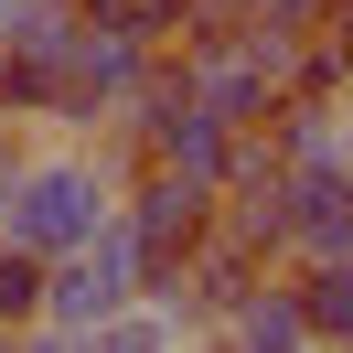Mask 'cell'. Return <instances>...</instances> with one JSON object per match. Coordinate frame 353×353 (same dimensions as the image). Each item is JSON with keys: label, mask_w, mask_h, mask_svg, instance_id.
<instances>
[{"label": "cell", "mask_w": 353, "mask_h": 353, "mask_svg": "<svg viewBox=\"0 0 353 353\" xmlns=\"http://www.w3.org/2000/svg\"><path fill=\"white\" fill-rule=\"evenodd\" d=\"M139 289H161V279H150V246H139L129 214H108L86 246L43 257V310H32V332H43V343H97Z\"/></svg>", "instance_id": "6da1fadb"}, {"label": "cell", "mask_w": 353, "mask_h": 353, "mask_svg": "<svg viewBox=\"0 0 353 353\" xmlns=\"http://www.w3.org/2000/svg\"><path fill=\"white\" fill-rule=\"evenodd\" d=\"M118 193H129V182L108 172V150H43V161H22V182H11V246L65 257V246H86L97 225L118 214Z\"/></svg>", "instance_id": "7a4b0ae2"}, {"label": "cell", "mask_w": 353, "mask_h": 353, "mask_svg": "<svg viewBox=\"0 0 353 353\" xmlns=\"http://www.w3.org/2000/svg\"><path fill=\"white\" fill-rule=\"evenodd\" d=\"M118 214H129V225H139V246H150V279L172 289V279H182V257H193V246L225 225V193H214V182H193V172L139 161V182L118 193Z\"/></svg>", "instance_id": "3957f363"}, {"label": "cell", "mask_w": 353, "mask_h": 353, "mask_svg": "<svg viewBox=\"0 0 353 353\" xmlns=\"http://www.w3.org/2000/svg\"><path fill=\"white\" fill-rule=\"evenodd\" d=\"M289 257H353V172H289Z\"/></svg>", "instance_id": "277c9868"}, {"label": "cell", "mask_w": 353, "mask_h": 353, "mask_svg": "<svg viewBox=\"0 0 353 353\" xmlns=\"http://www.w3.org/2000/svg\"><path fill=\"white\" fill-rule=\"evenodd\" d=\"M225 332H236V343H321V332H310V300H300V279H257L236 310H225Z\"/></svg>", "instance_id": "5b68a950"}, {"label": "cell", "mask_w": 353, "mask_h": 353, "mask_svg": "<svg viewBox=\"0 0 353 353\" xmlns=\"http://www.w3.org/2000/svg\"><path fill=\"white\" fill-rule=\"evenodd\" d=\"M300 300H310V332H321V343H353V257H310Z\"/></svg>", "instance_id": "8992f818"}, {"label": "cell", "mask_w": 353, "mask_h": 353, "mask_svg": "<svg viewBox=\"0 0 353 353\" xmlns=\"http://www.w3.org/2000/svg\"><path fill=\"white\" fill-rule=\"evenodd\" d=\"M193 22H257V32H321L332 0H193Z\"/></svg>", "instance_id": "52a82bcc"}, {"label": "cell", "mask_w": 353, "mask_h": 353, "mask_svg": "<svg viewBox=\"0 0 353 353\" xmlns=\"http://www.w3.org/2000/svg\"><path fill=\"white\" fill-rule=\"evenodd\" d=\"M32 310H43V257L0 236V343H11V332H32Z\"/></svg>", "instance_id": "ba28073f"}, {"label": "cell", "mask_w": 353, "mask_h": 353, "mask_svg": "<svg viewBox=\"0 0 353 353\" xmlns=\"http://www.w3.org/2000/svg\"><path fill=\"white\" fill-rule=\"evenodd\" d=\"M86 22H118V32H150V43H172V32H193V0H75Z\"/></svg>", "instance_id": "9c48e42d"}, {"label": "cell", "mask_w": 353, "mask_h": 353, "mask_svg": "<svg viewBox=\"0 0 353 353\" xmlns=\"http://www.w3.org/2000/svg\"><path fill=\"white\" fill-rule=\"evenodd\" d=\"M43 11H54V0H0V43H11L22 22H43Z\"/></svg>", "instance_id": "30bf717a"}, {"label": "cell", "mask_w": 353, "mask_h": 353, "mask_svg": "<svg viewBox=\"0 0 353 353\" xmlns=\"http://www.w3.org/2000/svg\"><path fill=\"white\" fill-rule=\"evenodd\" d=\"M343 11H353V0H332V22H343Z\"/></svg>", "instance_id": "8fae6325"}]
</instances>
